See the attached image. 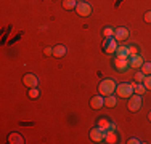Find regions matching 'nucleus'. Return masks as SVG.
<instances>
[{"label": "nucleus", "instance_id": "nucleus-1", "mask_svg": "<svg viewBox=\"0 0 151 144\" xmlns=\"http://www.w3.org/2000/svg\"><path fill=\"white\" fill-rule=\"evenodd\" d=\"M116 82L113 78H103L101 82L98 83V93L101 96H109L116 91Z\"/></svg>", "mask_w": 151, "mask_h": 144}, {"label": "nucleus", "instance_id": "nucleus-2", "mask_svg": "<svg viewBox=\"0 0 151 144\" xmlns=\"http://www.w3.org/2000/svg\"><path fill=\"white\" fill-rule=\"evenodd\" d=\"M114 93H116L119 98H124V99L127 98V99H129L132 95H134V88H132L130 83H127V82H122V83H119V85L116 86V91H114Z\"/></svg>", "mask_w": 151, "mask_h": 144}, {"label": "nucleus", "instance_id": "nucleus-3", "mask_svg": "<svg viewBox=\"0 0 151 144\" xmlns=\"http://www.w3.org/2000/svg\"><path fill=\"white\" fill-rule=\"evenodd\" d=\"M142 95H132L130 98H129V103H127V107H129V110L130 112H138L140 110V107H142Z\"/></svg>", "mask_w": 151, "mask_h": 144}, {"label": "nucleus", "instance_id": "nucleus-4", "mask_svg": "<svg viewBox=\"0 0 151 144\" xmlns=\"http://www.w3.org/2000/svg\"><path fill=\"white\" fill-rule=\"evenodd\" d=\"M114 69L117 72H127L130 69V63H129V58H116L114 56V63H113Z\"/></svg>", "mask_w": 151, "mask_h": 144}, {"label": "nucleus", "instance_id": "nucleus-5", "mask_svg": "<svg viewBox=\"0 0 151 144\" xmlns=\"http://www.w3.org/2000/svg\"><path fill=\"white\" fill-rule=\"evenodd\" d=\"M117 50V40L113 37H108L105 38V42H103V51L106 53V55H114Z\"/></svg>", "mask_w": 151, "mask_h": 144}, {"label": "nucleus", "instance_id": "nucleus-6", "mask_svg": "<svg viewBox=\"0 0 151 144\" xmlns=\"http://www.w3.org/2000/svg\"><path fill=\"white\" fill-rule=\"evenodd\" d=\"M76 13L82 18H87L92 14V5L88 2H79L77 6H76Z\"/></svg>", "mask_w": 151, "mask_h": 144}, {"label": "nucleus", "instance_id": "nucleus-7", "mask_svg": "<svg viewBox=\"0 0 151 144\" xmlns=\"http://www.w3.org/2000/svg\"><path fill=\"white\" fill-rule=\"evenodd\" d=\"M90 139L93 143H105V130L95 127L90 130Z\"/></svg>", "mask_w": 151, "mask_h": 144}, {"label": "nucleus", "instance_id": "nucleus-8", "mask_svg": "<svg viewBox=\"0 0 151 144\" xmlns=\"http://www.w3.org/2000/svg\"><path fill=\"white\" fill-rule=\"evenodd\" d=\"M23 85L26 88H35L39 86V77L35 74H26L23 77Z\"/></svg>", "mask_w": 151, "mask_h": 144}, {"label": "nucleus", "instance_id": "nucleus-9", "mask_svg": "<svg viewBox=\"0 0 151 144\" xmlns=\"http://www.w3.org/2000/svg\"><path fill=\"white\" fill-rule=\"evenodd\" d=\"M129 35H130V32H129L127 27H117L116 31H114V38H116L117 42H125L129 38Z\"/></svg>", "mask_w": 151, "mask_h": 144}, {"label": "nucleus", "instance_id": "nucleus-10", "mask_svg": "<svg viewBox=\"0 0 151 144\" xmlns=\"http://www.w3.org/2000/svg\"><path fill=\"white\" fill-rule=\"evenodd\" d=\"M129 63H130V67L140 69V67L143 66V63H145V59H143V56L138 53V55H130L129 56Z\"/></svg>", "mask_w": 151, "mask_h": 144}, {"label": "nucleus", "instance_id": "nucleus-11", "mask_svg": "<svg viewBox=\"0 0 151 144\" xmlns=\"http://www.w3.org/2000/svg\"><path fill=\"white\" fill-rule=\"evenodd\" d=\"M90 107H92V109H95V110L105 107V96H101L100 93L96 96H93V98L90 99Z\"/></svg>", "mask_w": 151, "mask_h": 144}, {"label": "nucleus", "instance_id": "nucleus-12", "mask_svg": "<svg viewBox=\"0 0 151 144\" xmlns=\"http://www.w3.org/2000/svg\"><path fill=\"white\" fill-rule=\"evenodd\" d=\"M117 141H119V136H117L116 130H106V131H105V143L116 144Z\"/></svg>", "mask_w": 151, "mask_h": 144}, {"label": "nucleus", "instance_id": "nucleus-13", "mask_svg": "<svg viewBox=\"0 0 151 144\" xmlns=\"http://www.w3.org/2000/svg\"><path fill=\"white\" fill-rule=\"evenodd\" d=\"M96 127H100L101 130L106 131V130H116V123H114V122H109L108 118H100Z\"/></svg>", "mask_w": 151, "mask_h": 144}, {"label": "nucleus", "instance_id": "nucleus-14", "mask_svg": "<svg viewBox=\"0 0 151 144\" xmlns=\"http://www.w3.org/2000/svg\"><path fill=\"white\" fill-rule=\"evenodd\" d=\"M114 56L116 58H129L130 56V53H129V46L117 45V50H116V53H114Z\"/></svg>", "mask_w": 151, "mask_h": 144}, {"label": "nucleus", "instance_id": "nucleus-15", "mask_svg": "<svg viewBox=\"0 0 151 144\" xmlns=\"http://www.w3.org/2000/svg\"><path fill=\"white\" fill-rule=\"evenodd\" d=\"M66 46L64 45H56L55 48H53V56L55 58H63V56H66Z\"/></svg>", "mask_w": 151, "mask_h": 144}, {"label": "nucleus", "instance_id": "nucleus-16", "mask_svg": "<svg viewBox=\"0 0 151 144\" xmlns=\"http://www.w3.org/2000/svg\"><path fill=\"white\" fill-rule=\"evenodd\" d=\"M132 88H134V93H135V95H145V93H146V88H145V85H143V83H137V82H132Z\"/></svg>", "mask_w": 151, "mask_h": 144}, {"label": "nucleus", "instance_id": "nucleus-17", "mask_svg": "<svg viewBox=\"0 0 151 144\" xmlns=\"http://www.w3.org/2000/svg\"><path fill=\"white\" fill-rule=\"evenodd\" d=\"M8 141L12 144H23L24 143V138L21 135H18V133H12V135L8 136Z\"/></svg>", "mask_w": 151, "mask_h": 144}, {"label": "nucleus", "instance_id": "nucleus-18", "mask_svg": "<svg viewBox=\"0 0 151 144\" xmlns=\"http://www.w3.org/2000/svg\"><path fill=\"white\" fill-rule=\"evenodd\" d=\"M77 0H63V8L68 10V11H71V10H76V6H77Z\"/></svg>", "mask_w": 151, "mask_h": 144}, {"label": "nucleus", "instance_id": "nucleus-19", "mask_svg": "<svg viewBox=\"0 0 151 144\" xmlns=\"http://www.w3.org/2000/svg\"><path fill=\"white\" fill-rule=\"evenodd\" d=\"M116 104H117V99L114 95L105 96V107H116Z\"/></svg>", "mask_w": 151, "mask_h": 144}, {"label": "nucleus", "instance_id": "nucleus-20", "mask_svg": "<svg viewBox=\"0 0 151 144\" xmlns=\"http://www.w3.org/2000/svg\"><path fill=\"white\" fill-rule=\"evenodd\" d=\"M27 96H29L31 99H37L39 96H40V91H39L37 86H35V88H29V91H27Z\"/></svg>", "mask_w": 151, "mask_h": 144}, {"label": "nucleus", "instance_id": "nucleus-21", "mask_svg": "<svg viewBox=\"0 0 151 144\" xmlns=\"http://www.w3.org/2000/svg\"><path fill=\"white\" fill-rule=\"evenodd\" d=\"M140 71L145 75H151V63H143V66L140 67Z\"/></svg>", "mask_w": 151, "mask_h": 144}, {"label": "nucleus", "instance_id": "nucleus-22", "mask_svg": "<svg viewBox=\"0 0 151 144\" xmlns=\"http://www.w3.org/2000/svg\"><path fill=\"white\" fill-rule=\"evenodd\" d=\"M114 31H116V29H113V27H105L103 29V35H105V38L114 37Z\"/></svg>", "mask_w": 151, "mask_h": 144}, {"label": "nucleus", "instance_id": "nucleus-23", "mask_svg": "<svg viewBox=\"0 0 151 144\" xmlns=\"http://www.w3.org/2000/svg\"><path fill=\"white\" fill-rule=\"evenodd\" d=\"M145 77H146V75L143 74L142 71H138V72H137V75H135V82H137V83H143V80H145Z\"/></svg>", "mask_w": 151, "mask_h": 144}, {"label": "nucleus", "instance_id": "nucleus-24", "mask_svg": "<svg viewBox=\"0 0 151 144\" xmlns=\"http://www.w3.org/2000/svg\"><path fill=\"white\" fill-rule=\"evenodd\" d=\"M143 85H145L146 91H151V75H146L145 80H143Z\"/></svg>", "mask_w": 151, "mask_h": 144}, {"label": "nucleus", "instance_id": "nucleus-25", "mask_svg": "<svg viewBox=\"0 0 151 144\" xmlns=\"http://www.w3.org/2000/svg\"><path fill=\"white\" fill-rule=\"evenodd\" d=\"M129 53H130V55H138V48H137V45H129Z\"/></svg>", "mask_w": 151, "mask_h": 144}, {"label": "nucleus", "instance_id": "nucleus-26", "mask_svg": "<svg viewBox=\"0 0 151 144\" xmlns=\"http://www.w3.org/2000/svg\"><path fill=\"white\" fill-rule=\"evenodd\" d=\"M44 55H45V56H53V48L45 46V48H44Z\"/></svg>", "mask_w": 151, "mask_h": 144}, {"label": "nucleus", "instance_id": "nucleus-27", "mask_svg": "<svg viewBox=\"0 0 151 144\" xmlns=\"http://www.w3.org/2000/svg\"><path fill=\"white\" fill-rule=\"evenodd\" d=\"M143 19H145V23L151 24V10H150V11H146V13H145V16H143Z\"/></svg>", "mask_w": 151, "mask_h": 144}, {"label": "nucleus", "instance_id": "nucleus-28", "mask_svg": "<svg viewBox=\"0 0 151 144\" xmlns=\"http://www.w3.org/2000/svg\"><path fill=\"white\" fill-rule=\"evenodd\" d=\"M127 143H129V144H140V143H142V141H140L138 138H130V139H129Z\"/></svg>", "mask_w": 151, "mask_h": 144}, {"label": "nucleus", "instance_id": "nucleus-29", "mask_svg": "<svg viewBox=\"0 0 151 144\" xmlns=\"http://www.w3.org/2000/svg\"><path fill=\"white\" fill-rule=\"evenodd\" d=\"M148 120L151 122V112H150V115H148Z\"/></svg>", "mask_w": 151, "mask_h": 144}, {"label": "nucleus", "instance_id": "nucleus-30", "mask_svg": "<svg viewBox=\"0 0 151 144\" xmlns=\"http://www.w3.org/2000/svg\"><path fill=\"white\" fill-rule=\"evenodd\" d=\"M77 2H84V0H77Z\"/></svg>", "mask_w": 151, "mask_h": 144}]
</instances>
